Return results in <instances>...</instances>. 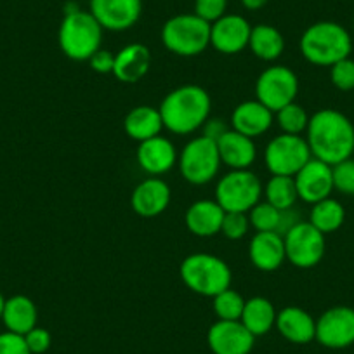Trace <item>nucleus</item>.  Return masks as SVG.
Returning a JSON list of instances; mask_svg holds the SVG:
<instances>
[{
  "label": "nucleus",
  "instance_id": "nucleus-1",
  "mask_svg": "<svg viewBox=\"0 0 354 354\" xmlns=\"http://www.w3.org/2000/svg\"><path fill=\"white\" fill-rule=\"evenodd\" d=\"M306 141L313 158L337 165L354 153V125L333 108H323L309 117Z\"/></svg>",
  "mask_w": 354,
  "mask_h": 354
},
{
  "label": "nucleus",
  "instance_id": "nucleus-2",
  "mask_svg": "<svg viewBox=\"0 0 354 354\" xmlns=\"http://www.w3.org/2000/svg\"><path fill=\"white\" fill-rule=\"evenodd\" d=\"M163 129L188 136L202 129L212 110L210 94L200 85H181L163 97L160 104Z\"/></svg>",
  "mask_w": 354,
  "mask_h": 354
},
{
  "label": "nucleus",
  "instance_id": "nucleus-3",
  "mask_svg": "<svg viewBox=\"0 0 354 354\" xmlns=\"http://www.w3.org/2000/svg\"><path fill=\"white\" fill-rule=\"evenodd\" d=\"M299 49L308 63L315 66H333L351 56L353 39L339 23L318 21L302 33Z\"/></svg>",
  "mask_w": 354,
  "mask_h": 354
},
{
  "label": "nucleus",
  "instance_id": "nucleus-4",
  "mask_svg": "<svg viewBox=\"0 0 354 354\" xmlns=\"http://www.w3.org/2000/svg\"><path fill=\"white\" fill-rule=\"evenodd\" d=\"M103 26L91 15L78 8L64 9L57 42L61 53L73 61H88L103 44Z\"/></svg>",
  "mask_w": 354,
  "mask_h": 354
},
{
  "label": "nucleus",
  "instance_id": "nucleus-5",
  "mask_svg": "<svg viewBox=\"0 0 354 354\" xmlns=\"http://www.w3.org/2000/svg\"><path fill=\"white\" fill-rule=\"evenodd\" d=\"M179 274L189 290L203 297H216L217 294L230 288L233 281V273L226 261L203 252L185 257L179 268Z\"/></svg>",
  "mask_w": 354,
  "mask_h": 354
},
{
  "label": "nucleus",
  "instance_id": "nucleus-6",
  "mask_svg": "<svg viewBox=\"0 0 354 354\" xmlns=\"http://www.w3.org/2000/svg\"><path fill=\"white\" fill-rule=\"evenodd\" d=\"M162 44L181 57H195L210 46V23L193 15H177L167 19L162 28Z\"/></svg>",
  "mask_w": 354,
  "mask_h": 354
},
{
  "label": "nucleus",
  "instance_id": "nucleus-7",
  "mask_svg": "<svg viewBox=\"0 0 354 354\" xmlns=\"http://www.w3.org/2000/svg\"><path fill=\"white\" fill-rule=\"evenodd\" d=\"M177 165L185 181H188L189 185L202 186L214 181L223 165L217 142L205 136L193 138L179 153Z\"/></svg>",
  "mask_w": 354,
  "mask_h": 354
},
{
  "label": "nucleus",
  "instance_id": "nucleus-8",
  "mask_svg": "<svg viewBox=\"0 0 354 354\" xmlns=\"http://www.w3.org/2000/svg\"><path fill=\"white\" fill-rule=\"evenodd\" d=\"M264 193L259 177L250 170H231L216 186V202L224 212H245L254 209Z\"/></svg>",
  "mask_w": 354,
  "mask_h": 354
},
{
  "label": "nucleus",
  "instance_id": "nucleus-9",
  "mask_svg": "<svg viewBox=\"0 0 354 354\" xmlns=\"http://www.w3.org/2000/svg\"><path fill=\"white\" fill-rule=\"evenodd\" d=\"M311 158V149L302 136L281 132L264 149V163L271 176L294 177Z\"/></svg>",
  "mask_w": 354,
  "mask_h": 354
},
{
  "label": "nucleus",
  "instance_id": "nucleus-10",
  "mask_svg": "<svg viewBox=\"0 0 354 354\" xmlns=\"http://www.w3.org/2000/svg\"><path fill=\"white\" fill-rule=\"evenodd\" d=\"M299 94V78L288 66L274 64L266 68L255 82V100L273 113L294 103Z\"/></svg>",
  "mask_w": 354,
  "mask_h": 354
},
{
  "label": "nucleus",
  "instance_id": "nucleus-11",
  "mask_svg": "<svg viewBox=\"0 0 354 354\" xmlns=\"http://www.w3.org/2000/svg\"><path fill=\"white\" fill-rule=\"evenodd\" d=\"M287 261L299 270H311L323 261L326 241L325 234L309 221H301L283 236Z\"/></svg>",
  "mask_w": 354,
  "mask_h": 354
},
{
  "label": "nucleus",
  "instance_id": "nucleus-12",
  "mask_svg": "<svg viewBox=\"0 0 354 354\" xmlns=\"http://www.w3.org/2000/svg\"><path fill=\"white\" fill-rule=\"evenodd\" d=\"M316 340L328 349H346L354 344V309L330 308L316 319Z\"/></svg>",
  "mask_w": 354,
  "mask_h": 354
},
{
  "label": "nucleus",
  "instance_id": "nucleus-13",
  "mask_svg": "<svg viewBox=\"0 0 354 354\" xmlns=\"http://www.w3.org/2000/svg\"><path fill=\"white\" fill-rule=\"evenodd\" d=\"M88 11L103 30L125 32L141 18L142 0H91Z\"/></svg>",
  "mask_w": 354,
  "mask_h": 354
},
{
  "label": "nucleus",
  "instance_id": "nucleus-14",
  "mask_svg": "<svg viewBox=\"0 0 354 354\" xmlns=\"http://www.w3.org/2000/svg\"><path fill=\"white\" fill-rule=\"evenodd\" d=\"M295 188H297L299 200L315 205L322 200L328 198L333 192L332 165L322 160L311 158L297 174L294 176Z\"/></svg>",
  "mask_w": 354,
  "mask_h": 354
},
{
  "label": "nucleus",
  "instance_id": "nucleus-15",
  "mask_svg": "<svg viewBox=\"0 0 354 354\" xmlns=\"http://www.w3.org/2000/svg\"><path fill=\"white\" fill-rule=\"evenodd\" d=\"M252 26L243 16L224 15L210 25V46L221 54L233 56L248 47Z\"/></svg>",
  "mask_w": 354,
  "mask_h": 354
},
{
  "label": "nucleus",
  "instance_id": "nucleus-16",
  "mask_svg": "<svg viewBox=\"0 0 354 354\" xmlns=\"http://www.w3.org/2000/svg\"><path fill=\"white\" fill-rule=\"evenodd\" d=\"M207 342L214 354H250L255 337L241 322L217 319L207 333Z\"/></svg>",
  "mask_w": 354,
  "mask_h": 354
},
{
  "label": "nucleus",
  "instance_id": "nucleus-17",
  "mask_svg": "<svg viewBox=\"0 0 354 354\" xmlns=\"http://www.w3.org/2000/svg\"><path fill=\"white\" fill-rule=\"evenodd\" d=\"M172 193L169 185L160 177H148L139 183L131 195V207L138 216L156 217L165 212L169 207Z\"/></svg>",
  "mask_w": 354,
  "mask_h": 354
},
{
  "label": "nucleus",
  "instance_id": "nucleus-18",
  "mask_svg": "<svg viewBox=\"0 0 354 354\" xmlns=\"http://www.w3.org/2000/svg\"><path fill=\"white\" fill-rule=\"evenodd\" d=\"M139 167L149 176H163L169 170H172L177 163V151L172 141L163 136L148 139V141L139 142L138 151H136Z\"/></svg>",
  "mask_w": 354,
  "mask_h": 354
},
{
  "label": "nucleus",
  "instance_id": "nucleus-19",
  "mask_svg": "<svg viewBox=\"0 0 354 354\" xmlns=\"http://www.w3.org/2000/svg\"><path fill=\"white\" fill-rule=\"evenodd\" d=\"M248 257L259 271H277L287 261L283 236L274 231H257L248 245Z\"/></svg>",
  "mask_w": 354,
  "mask_h": 354
},
{
  "label": "nucleus",
  "instance_id": "nucleus-20",
  "mask_svg": "<svg viewBox=\"0 0 354 354\" xmlns=\"http://www.w3.org/2000/svg\"><path fill=\"white\" fill-rule=\"evenodd\" d=\"M151 68V53L145 44H129L115 54L113 77L122 84H138Z\"/></svg>",
  "mask_w": 354,
  "mask_h": 354
},
{
  "label": "nucleus",
  "instance_id": "nucleus-21",
  "mask_svg": "<svg viewBox=\"0 0 354 354\" xmlns=\"http://www.w3.org/2000/svg\"><path fill=\"white\" fill-rule=\"evenodd\" d=\"M274 122V113L259 103L257 100L243 101L231 113V129L247 138H259L270 131Z\"/></svg>",
  "mask_w": 354,
  "mask_h": 354
},
{
  "label": "nucleus",
  "instance_id": "nucleus-22",
  "mask_svg": "<svg viewBox=\"0 0 354 354\" xmlns=\"http://www.w3.org/2000/svg\"><path fill=\"white\" fill-rule=\"evenodd\" d=\"M221 163L230 167L231 170H247L254 165L257 158L254 139L240 134V132L230 131L217 141Z\"/></svg>",
  "mask_w": 354,
  "mask_h": 354
},
{
  "label": "nucleus",
  "instance_id": "nucleus-23",
  "mask_svg": "<svg viewBox=\"0 0 354 354\" xmlns=\"http://www.w3.org/2000/svg\"><path fill=\"white\" fill-rule=\"evenodd\" d=\"M224 209L216 200H198L192 203L185 214V224L189 233L200 238H210L221 233Z\"/></svg>",
  "mask_w": 354,
  "mask_h": 354
},
{
  "label": "nucleus",
  "instance_id": "nucleus-24",
  "mask_svg": "<svg viewBox=\"0 0 354 354\" xmlns=\"http://www.w3.org/2000/svg\"><path fill=\"white\" fill-rule=\"evenodd\" d=\"M277 330L292 344H309L316 337V319L306 309L288 306L278 311Z\"/></svg>",
  "mask_w": 354,
  "mask_h": 354
},
{
  "label": "nucleus",
  "instance_id": "nucleus-25",
  "mask_svg": "<svg viewBox=\"0 0 354 354\" xmlns=\"http://www.w3.org/2000/svg\"><path fill=\"white\" fill-rule=\"evenodd\" d=\"M39 322V309L35 302L26 295H12L6 299L2 323L6 330L18 335H26L32 328H35Z\"/></svg>",
  "mask_w": 354,
  "mask_h": 354
},
{
  "label": "nucleus",
  "instance_id": "nucleus-26",
  "mask_svg": "<svg viewBox=\"0 0 354 354\" xmlns=\"http://www.w3.org/2000/svg\"><path fill=\"white\" fill-rule=\"evenodd\" d=\"M162 129H163V120L158 108L141 104V106L132 108V110L125 115V120H124L125 134L138 142L156 138V136H160Z\"/></svg>",
  "mask_w": 354,
  "mask_h": 354
},
{
  "label": "nucleus",
  "instance_id": "nucleus-27",
  "mask_svg": "<svg viewBox=\"0 0 354 354\" xmlns=\"http://www.w3.org/2000/svg\"><path fill=\"white\" fill-rule=\"evenodd\" d=\"M278 311L274 309V304L270 299L250 297L245 301L243 313H241L240 322L243 323L245 328L254 337H262L270 333L277 325Z\"/></svg>",
  "mask_w": 354,
  "mask_h": 354
},
{
  "label": "nucleus",
  "instance_id": "nucleus-28",
  "mask_svg": "<svg viewBox=\"0 0 354 354\" xmlns=\"http://www.w3.org/2000/svg\"><path fill=\"white\" fill-rule=\"evenodd\" d=\"M248 49L257 59L271 63L277 61L285 50V39L278 28L271 25L252 26Z\"/></svg>",
  "mask_w": 354,
  "mask_h": 354
},
{
  "label": "nucleus",
  "instance_id": "nucleus-29",
  "mask_svg": "<svg viewBox=\"0 0 354 354\" xmlns=\"http://www.w3.org/2000/svg\"><path fill=\"white\" fill-rule=\"evenodd\" d=\"M346 221V210L344 205L339 200L328 198L322 200V202L315 203L309 214V223L316 227L318 231H322L323 234L335 233L337 230H340Z\"/></svg>",
  "mask_w": 354,
  "mask_h": 354
},
{
  "label": "nucleus",
  "instance_id": "nucleus-30",
  "mask_svg": "<svg viewBox=\"0 0 354 354\" xmlns=\"http://www.w3.org/2000/svg\"><path fill=\"white\" fill-rule=\"evenodd\" d=\"M264 196L266 202L277 207L278 210L294 209L295 202L299 200L294 177L271 176L264 186Z\"/></svg>",
  "mask_w": 354,
  "mask_h": 354
},
{
  "label": "nucleus",
  "instance_id": "nucleus-31",
  "mask_svg": "<svg viewBox=\"0 0 354 354\" xmlns=\"http://www.w3.org/2000/svg\"><path fill=\"white\" fill-rule=\"evenodd\" d=\"M245 308V299L233 288H226L224 292L212 297V309L217 319L224 322H240L241 313Z\"/></svg>",
  "mask_w": 354,
  "mask_h": 354
},
{
  "label": "nucleus",
  "instance_id": "nucleus-32",
  "mask_svg": "<svg viewBox=\"0 0 354 354\" xmlns=\"http://www.w3.org/2000/svg\"><path fill=\"white\" fill-rule=\"evenodd\" d=\"M277 122L278 127L281 129L283 134H294V136H301L302 132H306L309 124V115L308 111L304 110V106L294 103L287 104L281 110H278L277 113Z\"/></svg>",
  "mask_w": 354,
  "mask_h": 354
},
{
  "label": "nucleus",
  "instance_id": "nucleus-33",
  "mask_svg": "<svg viewBox=\"0 0 354 354\" xmlns=\"http://www.w3.org/2000/svg\"><path fill=\"white\" fill-rule=\"evenodd\" d=\"M248 221L255 231H274V233H278L281 224V210H278L277 207L264 200V202H259L254 209H250Z\"/></svg>",
  "mask_w": 354,
  "mask_h": 354
},
{
  "label": "nucleus",
  "instance_id": "nucleus-34",
  "mask_svg": "<svg viewBox=\"0 0 354 354\" xmlns=\"http://www.w3.org/2000/svg\"><path fill=\"white\" fill-rule=\"evenodd\" d=\"M333 189L347 196H354V158L344 160L332 167Z\"/></svg>",
  "mask_w": 354,
  "mask_h": 354
},
{
  "label": "nucleus",
  "instance_id": "nucleus-35",
  "mask_svg": "<svg viewBox=\"0 0 354 354\" xmlns=\"http://www.w3.org/2000/svg\"><path fill=\"white\" fill-rule=\"evenodd\" d=\"M248 230H250V221H248V214L245 212H226L223 219V226H221V233L227 238V240H241L247 236Z\"/></svg>",
  "mask_w": 354,
  "mask_h": 354
},
{
  "label": "nucleus",
  "instance_id": "nucleus-36",
  "mask_svg": "<svg viewBox=\"0 0 354 354\" xmlns=\"http://www.w3.org/2000/svg\"><path fill=\"white\" fill-rule=\"evenodd\" d=\"M330 80L339 91H354V59L349 56L330 66Z\"/></svg>",
  "mask_w": 354,
  "mask_h": 354
},
{
  "label": "nucleus",
  "instance_id": "nucleus-37",
  "mask_svg": "<svg viewBox=\"0 0 354 354\" xmlns=\"http://www.w3.org/2000/svg\"><path fill=\"white\" fill-rule=\"evenodd\" d=\"M226 9L227 0H195V15L210 25L223 18Z\"/></svg>",
  "mask_w": 354,
  "mask_h": 354
},
{
  "label": "nucleus",
  "instance_id": "nucleus-38",
  "mask_svg": "<svg viewBox=\"0 0 354 354\" xmlns=\"http://www.w3.org/2000/svg\"><path fill=\"white\" fill-rule=\"evenodd\" d=\"M25 337V342L28 346L30 353L32 354H44L49 351L50 344H53V335H50L49 330L42 328V326L37 325L35 328L30 330Z\"/></svg>",
  "mask_w": 354,
  "mask_h": 354
},
{
  "label": "nucleus",
  "instance_id": "nucleus-39",
  "mask_svg": "<svg viewBox=\"0 0 354 354\" xmlns=\"http://www.w3.org/2000/svg\"><path fill=\"white\" fill-rule=\"evenodd\" d=\"M0 354H32L25 342V337L12 332L0 333Z\"/></svg>",
  "mask_w": 354,
  "mask_h": 354
},
{
  "label": "nucleus",
  "instance_id": "nucleus-40",
  "mask_svg": "<svg viewBox=\"0 0 354 354\" xmlns=\"http://www.w3.org/2000/svg\"><path fill=\"white\" fill-rule=\"evenodd\" d=\"M88 64H91V68H93L96 73H101V75L113 73L115 54H111L110 50L106 49H100L93 57H91V59H88Z\"/></svg>",
  "mask_w": 354,
  "mask_h": 354
},
{
  "label": "nucleus",
  "instance_id": "nucleus-41",
  "mask_svg": "<svg viewBox=\"0 0 354 354\" xmlns=\"http://www.w3.org/2000/svg\"><path fill=\"white\" fill-rule=\"evenodd\" d=\"M230 125L223 120V118H207L205 124L202 125V136L212 139V141H219L227 131H230Z\"/></svg>",
  "mask_w": 354,
  "mask_h": 354
},
{
  "label": "nucleus",
  "instance_id": "nucleus-42",
  "mask_svg": "<svg viewBox=\"0 0 354 354\" xmlns=\"http://www.w3.org/2000/svg\"><path fill=\"white\" fill-rule=\"evenodd\" d=\"M240 2L245 9H248V11H259V9L264 8L270 0H240Z\"/></svg>",
  "mask_w": 354,
  "mask_h": 354
},
{
  "label": "nucleus",
  "instance_id": "nucleus-43",
  "mask_svg": "<svg viewBox=\"0 0 354 354\" xmlns=\"http://www.w3.org/2000/svg\"><path fill=\"white\" fill-rule=\"evenodd\" d=\"M4 304H6V299L4 295L0 294V319H2V313H4Z\"/></svg>",
  "mask_w": 354,
  "mask_h": 354
}]
</instances>
